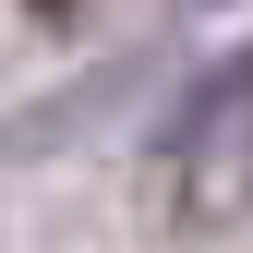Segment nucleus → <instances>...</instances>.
Returning <instances> with one entry per match:
<instances>
[{"label": "nucleus", "instance_id": "f257e3e1", "mask_svg": "<svg viewBox=\"0 0 253 253\" xmlns=\"http://www.w3.org/2000/svg\"><path fill=\"white\" fill-rule=\"evenodd\" d=\"M169 169H181V205H229L241 181H253V48L217 60L193 97H181V121H169Z\"/></svg>", "mask_w": 253, "mask_h": 253}, {"label": "nucleus", "instance_id": "f03ea898", "mask_svg": "<svg viewBox=\"0 0 253 253\" xmlns=\"http://www.w3.org/2000/svg\"><path fill=\"white\" fill-rule=\"evenodd\" d=\"M37 12H73V0H37Z\"/></svg>", "mask_w": 253, "mask_h": 253}]
</instances>
